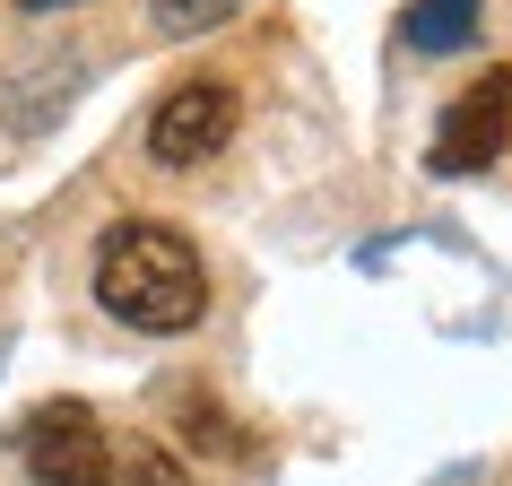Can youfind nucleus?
Returning a JSON list of instances; mask_svg holds the SVG:
<instances>
[{"label": "nucleus", "instance_id": "4", "mask_svg": "<svg viewBox=\"0 0 512 486\" xmlns=\"http://www.w3.org/2000/svg\"><path fill=\"white\" fill-rule=\"evenodd\" d=\"M504 139H512V61H495V70H478V79L443 105L434 174H486V165L504 157Z\"/></svg>", "mask_w": 512, "mask_h": 486}, {"label": "nucleus", "instance_id": "6", "mask_svg": "<svg viewBox=\"0 0 512 486\" xmlns=\"http://www.w3.org/2000/svg\"><path fill=\"white\" fill-rule=\"evenodd\" d=\"M243 0H148V18H157V35H209L226 27Z\"/></svg>", "mask_w": 512, "mask_h": 486}, {"label": "nucleus", "instance_id": "2", "mask_svg": "<svg viewBox=\"0 0 512 486\" xmlns=\"http://www.w3.org/2000/svg\"><path fill=\"white\" fill-rule=\"evenodd\" d=\"M9 443H18L35 486H122V426H105L87 400L27 408Z\"/></svg>", "mask_w": 512, "mask_h": 486}, {"label": "nucleus", "instance_id": "5", "mask_svg": "<svg viewBox=\"0 0 512 486\" xmlns=\"http://www.w3.org/2000/svg\"><path fill=\"white\" fill-rule=\"evenodd\" d=\"M400 35L417 53H460V44L478 35V0H408Z\"/></svg>", "mask_w": 512, "mask_h": 486}, {"label": "nucleus", "instance_id": "1", "mask_svg": "<svg viewBox=\"0 0 512 486\" xmlns=\"http://www.w3.org/2000/svg\"><path fill=\"white\" fill-rule=\"evenodd\" d=\"M96 304L148 339H183L209 313V261L191 252V235L157 226V217H122L96 243Z\"/></svg>", "mask_w": 512, "mask_h": 486}, {"label": "nucleus", "instance_id": "7", "mask_svg": "<svg viewBox=\"0 0 512 486\" xmlns=\"http://www.w3.org/2000/svg\"><path fill=\"white\" fill-rule=\"evenodd\" d=\"M27 9H53V0H27Z\"/></svg>", "mask_w": 512, "mask_h": 486}, {"label": "nucleus", "instance_id": "3", "mask_svg": "<svg viewBox=\"0 0 512 486\" xmlns=\"http://www.w3.org/2000/svg\"><path fill=\"white\" fill-rule=\"evenodd\" d=\"M235 122H243V96L226 79H183V87H165L157 113H148V157L157 165H209L235 139Z\"/></svg>", "mask_w": 512, "mask_h": 486}]
</instances>
